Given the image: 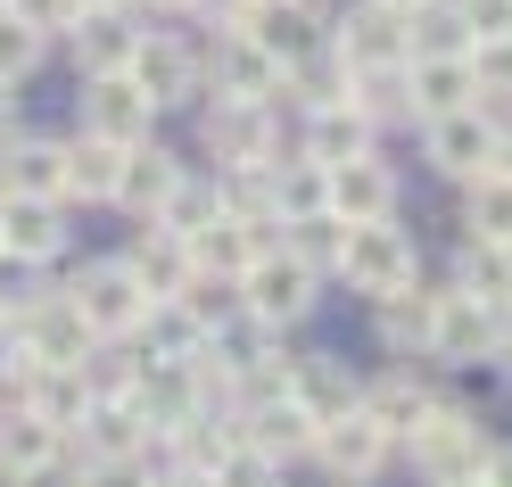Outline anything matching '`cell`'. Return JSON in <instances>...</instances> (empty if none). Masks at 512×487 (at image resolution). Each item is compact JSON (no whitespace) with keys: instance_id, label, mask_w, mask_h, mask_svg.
<instances>
[{"instance_id":"cell-1","label":"cell","mask_w":512,"mask_h":487,"mask_svg":"<svg viewBox=\"0 0 512 487\" xmlns=\"http://www.w3.org/2000/svg\"><path fill=\"white\" fill-rule=\"evenodd\" d=\"M488 446H496V438L479 430V413H463V405H446V397H438V413H430L397 454H405V463L422 471L430 487H471L479 471H488Z\"/></svg>"},{"instance_id":"cell-2","label":"cell","mask_w":512,"mask_h":487,"mask_svg":"<svg viewBox=\"0 0 512 487\" xmlns=\"http://www.w3.org/2000/svg\"><path fill=\"white\" fill-rule=\"evenodd\" d=\"M339 281L356 289V298H397V289L422 281V256H413V232H397V215L389 223H347L339 232Z\"/></svg>"},{"instance_id":"cell-3","label":"cell","mask_w":512,"mask_h":487,"mask_svg":"<svg viewBox=\"0 0 512 487\" xmlns=\"http://www.w3.org/2000/svg\"><path fill=\"white\" fill-rule=\"evenodd\" d=\"M58 298L75 306V322H83L100 347H108V339H133V331H141V314H149L141 281L124 273V256H100V265H83L67 289H58Z\"/></svg>"},{"instance_id":"cell-4","label":"cell","mask_w":512,"mask_h":487,"mask_svg":"<svg viewBox=\"0 0 512 487\" xmlns=\"http://www.w3.org/2000/svg\"><path fill=\"white\" fill-rule=\"evenodd\" d=\"M232 306L248 322H265V331H290V322L314 314V273L298 265L290 248H273V256H256V265L232 281Z\"/></svg>"},{"instance_id":"cell-5","label":"cell","mask_w":512,"mask_h":487,"mask_svg":"<svg viewBox=\"0 0 512 487\" xmlns=\"http://www.w3.org/2000/svg\"><path fill=\"white\" fill-rule=\"evenodd\" d=\"M149 421L124 405V397H91V413L75 421V438H67V454L91 471V463H149Z\"/></svg>"},{"instance_id":"cell-6","label":"cell","mask_w":512,"mask_h":487,"mask_svg":"<svg viewBox=\"0 0 512 487\" xmlns=\"http://www.w3.org/2000/svg\"><path fill=\"white\" fill-rule=\"evenodd\" d=\"M314 463H323L339 487H372L380 471L397 463V446L380 438L364 413H339V421H323V430H314Z\"/></svg>"},{"instance_id":"cell-7","label":"cell","mask_w":512,"mask_h":487,"mask_svg":"<svg viewBox=\"0 0 512 487\" xmlns=\"http://www.w3.org/2000/svg\"><path fill=\"white\" fill-rule=\"evenodd\" d=\"M199 141H207L215 166H232V174H265L273 166V116L248 108V100H215L207 124H199Z\"/></svg>"},{"instance_id":"cell-8","label":"cell","mask_w":512,"mask_h":487,"mask_svg":"<svg viewBox=\"0 0 512 487\" xmlns=\"http://www.w3.org/2000/svg\"><path fill=\"white\" fill-rule=\"evenodd\" d=\"M479 355H496V314L463 298V289H438V322H430V364L446 372H471Z\"/></svg>"},{"instance_id":"cell-9","label":"cell","mask_w":512,"mask_h":487,"mask_svg":"<svg viewBox=\"0 0 512 487\" xmlns=\"http://www.w3.org/2000/svg\"><path fill=\"white\" fill-rule=\"evenodd\" d=\"M496 133H504V124H496L488 108L438 116V124H430V166L455 174V182H479V174H488V157H496Z\"/></svg>"},{"instance_id":"cell-10","label":"cell","mask_w":512,"mask_h":487,"mask_svg":"<svg viewBox=\"0 0 512 487\" xmlns=\"http://www.w3.org/2000/svg\"><path fill=\"white\" fill-rule=\"evenodd\" d=\"M290 405L323 430V421H339V413L364 405V380L347 372L339 355H290Z\"/></svg>"},{"instance_id":"cell-11","label":"cell","mask_w":512,"mask_h":487,"mask_svg":"<svg viewBox=\"0 0 512 487\" xmlns=\"http://www.w3.org/2000/svg\"><path fill=\"white\" fill-rule=\"evenodd\" d=\"M331 58H339L347 75H356V67H405V17H397V9H380V0L347 9V17H339Z\"/></svg>"},{"instance_id":"cell-12","label":"cell","mask_w":512,"mask_h":487,"mask_svg":"<svg viewBox=\"0 0 512 487\" xmlns=\"http://www.w3.org/2000/svg\"><path fill=\"white\" fill-rule=\"evenodd\" d=\"M149 100L133 91V75H100V83H83V133H100L116 149H141L149 141Z\"/></svg>"},{"instance_id":"cell-13","label":"cell","mask_w":512,"mask_h":487,"mask_svg":"<svg viewBox=\"0 0 512 487\" xmlns=\"http://www.w3.org/2000/svg\"><path fill=\"white\" fill-rule=\"evenodd\" d=\"M232 430H240V446H256L273 471H290V463H306L314 454V421L290 405V397H273V405H248V413H232Z\"/></svg>"},{"instance_id":"cell-14","label":"cell","mask_w":512,"mask_h":487,"mask_svg":"<svg viewBox=\"0 0 512 487\" xmlns=\"http://www.w3.org/2000/svg\"><path fill=\"white\" fill-rule=\"evenodd\" d=\"M124 75H133V91H141L149 108H182L190 91H199V58H190L174 34H141V50H133V67H124Z\"/></svg>"},{"instance_id":"cell-15","label":"cell","mask_w":512,"mask_h":487,"mask_svg":"<svg viewBox=\"0 0 512 487\" xmlns=\"http://www.w3.org/2000/svg\"><path fill=\"white\" fill-rule=\"evenodd\" d=\"M323 182H331V223H389L397 215V174L380 157H347Z\"/></svg>"},{"instance_id":"cell-16","label":"cell","mask_w":512,"mask_h":487,"mask_svg":"<svg viewBox=\"0 0 512 487\" xmlns=\"http://www.w3.org/2000/svg\"><path fill=\"white\" fill-rule=\"evenodd\" d=\"M273 91H281V67L240 34V25H223V34H215V100H248V108H265Z\"/></svg>"},{"instance_id":"cell-17","label":"cell","mask_w":512,"mask_h":487,"mask_svg":"<svg viewBox=\"0 0 512 487\" xmlns=\"http://www.w3.org/2000/svg\"><path fill=\"white\" fill-rule=\"evenodd\" d=\"M58 248H67V215H58V199H0V256L50 265Z\"/></svg>"},{"instance_id":"cell-18","label":"cell","mask_w":512,"mask_h":487,"mask_svg":"<svg viewBox=\"0 0 512 487\" xmlns=\"http://www.w3.org/2000/svg\"><path fill=\"white\" fill-rule=\"evenodd\" d=\"M455 108H479L463 58H405V116L438 124V116H455Z\"/></svg>"},{"instance_id":"cell-19","label":"cell","mask_w":512,"mask_h":487,"mask_svg":"<svg viewBox=\"0 0 512 487\" xmlns=\"http://www.w3.org/2000/svg\"><path fill=\"white\" fill-rule=\"evenodd\" d=\"M356 413H364L389 446H405V438L438 413V397H430V388L413 380V372H389V380H364V405H356Z\"/></svg>"},{"instance_id":"cell-20","label":"cell","mask_w":512,"mask_h":487,"mask_svg":"<svg viewBox=\"0 0 512 487\" xmlns=\"http://www.w3.org/2000/svg\"><path fill=\"white\" fill-rule=\"evenodd\" d=\"M174 190H182V166H174L166 149H149V141H141V149H124V166H116V207H124V215L157 223Z\"/></svg>"},{"instance_id":"cell-21","label":"cell","mask_w":512,"mask_h":487,"mask_svg":"<svg viewBox=\"0 0 512 487\" xmlns=\"http://www.w3.org/2000/svg\"><path fill=\"white\" fill-rule=\"evenodd\" d=\"M124 273L141 281V298H149V306H174L182 289H190V256H182V240H174V232H157V223H141L133 256H124Z\"/></svg>"},{"instance_id":"cell-22","label":"cell","mask_w":512,"mask_h":487,"mask_svg":"<svg viewBox=\"0 0 512 487\" xmlns=\"http://www.w3.org/2000/svg\"><path fill=\"white\" fill-rule=\"evenodd\" d=\"M0 199H67V157L50 141H9L0 149Z\"/></svg>"},{"instance_id":"cell-23","label":"cell","mask_w":512,"mask_h":487,"mask_svg":"<svg viewBox=\"0 0 512 487\" xmlns=\"http://www.w3.org/2000/svg\"><path fill=\"white\" fill-rule=\"evenodd\" d=\"M347 157H372V124L347 108V100H331V108H306V166H347Z\"/></svg>"},{"instance_id":"cell-24","label":"cell","mask_w":512,"mask_h":487,"mask_svg":"<svg viewBox=\"0 0 512 487\" xmlns=\"http://www.w3.org/2000/svg\"><path fill=\"white\" fill-rule=\"evenodd\" d=\"M430 322H438V289L413 281V289H397V298H380V347L405 355V364L413 355L430 364Z\"/></svg>"},{"instance_id":"cell-25","label":"cell","mask_w":512,"mask_h":487,"mask_svg":"<svg viewBox=\"0 0 512 487\" xmlns=\"http://www.w3.org/2000/svg\"><path fill=\"white\" fill-rule=\"evenodd\" d=\"M133 50H141V34H133V17H124V9H108V17H75V58H83V83L124 75V67H133Z\"/></svg>"},{"instance_id":"cell-26","label":"cell","mask_w":512,"mask_h":487,"mask_svg":"<svg viewBox=\"0 0 512 487\" xmlns=\"http://www.w3.org/2000/svg\"><path fill=\"white\" fill-rule=\"evenodd\" d=\"M25 413L50 421L58 438H75V421L91 413V372H50V364H34V380H25Z\"/></svg>"},{"instance_id":"cell-27","label":"cell","mask_w":512,"mask_h":487,"mask_svg":"<svg viewBox=\"0 0 512 487\" xmlns=\"http://www.w3.org/2000/svg\"><path fill=\"white\" fill-rule=\"evenodd\" d=\"M455 289L463 298H479L496 322L512 314V248H488V240H471L463 248V273H455Z\"/></svg>"},{"instance_id":"cell-28","label":"cell","mask_w":512,"mask_h":487,"mask_svg":"<svg viewBox=\"0 0 512 487\" xmlns=\"http://www.w3.org/2000/svg\"><path fill=\"white\" fill-rule=\"evenodd\" d=\"M471 34L455 17V0H422V9H405V58H463Z\"/></svg>"},{"instance_id":"cell-29","label":"cell","mask_w":512,"mask_h":487,"mask_svg":"<svg viewBox=\"0 0 512 487\" xmlns=\"http://www.w3.org/2000/svg\"><path fill=\"white\" fill-rule=\"evenodd\" d=\"M58 157H67V199H116V166H124L116 141L83 133V141H67Z\"/></svg>"},{"instance_id":"cell-30","label":"cell","mask_w":512,"mask_h":487,"mask_svg":"<svg viewBox=\"0 0 512 487\" xmlns=\"http://www.w3.org/2000/svg\"><path fill=\"white\" fill-rule=\"evenodd\" d=\"M50 454H67V438H58L50 421H34V413H0V479L34 471V463H50Z\"/></svg>"},{"instance_id":"cell-31","label":"cell","mask_w":512,"mask_h":487,"mask_svg":"<svg viewBox=\"0 0 512 487\" xmlns=\"http://www.w3.org/2000/svg\"><path fill=\"white\" fill-rule=\"evenodd\" d=\"M463 223H471V240L512 248V182H504V174H479L471 199H463Z\"/></svg>"},{"instance_id":"cell-32","label":"cell","mask_w":512,"mask_h":487,"mask_svg":"<svg viewBox=\"0 0 512 487\" xmlns=\"http://www.w3.org/2000/svg\"><path fill=\"white\" fill-rule=\"evenodd\" d=\"M347 108H356L364 124L405 116V67H356V75H347Z\"/></svg>"},{"instance_id":"cell-33","label":"cell","mask_w":512,"mask_h":487,"mask_svg":"<svg viewBox=\"0 0 512 487\" xmlns=\"http://www.w3.org/2000/svg\"><path fill=\"white\" fill-rule=\"evenodd\" d=\"M339 232L347 223H331V215H306V223H281V248L298 256V265L323 281V273H339Z\"/></svg>"},{"instance_id":"cell-34","label":"cell","mask_w":512,"mask_h":487,"mask_svg":"<svg viewBox=\"0 0 512 487\" xmlns=\"http://www.w3.org/2000/svg\"><path fill=\"white\" fill-rule=\"evenodd\" d=\"M215 215H223V190H207V182H190V174H182V190L166 199V215H157V232L190 240V232H199V223H215Z\"/></svg>"},{"instance_id":"cell-35","label":"cell","mask_w":512,"mask_h":487,"mask_svg":"<svg viewBox=\"0 0 512 487\" xmlns=\"http://www.w3.org/2000/svg\"><path fill=\"white\" fill-rule=\"evenodd\" d=\"M463 67H471V91H479V100H512V42H471Z\"/></svg>"},{"instance_id":"cell-36","label":"cell","mask_w":512,"mask_h":487,"mask_svg":"<svg viewBox=\"0 0 512 487\" xmlns=\"http://www.w3.org/2000/svg\"><path fill=\"white\" fill-rule=\"evenodd\" d=\"M281 479H290V471H273L256 446H232V454L207 471V487H281Z\"/></svg>"},{"instance_id":"cell-37","label":"cell","mask_w":512,"mask_h":487,"mask_svg":"<svg viewBox=\"0 0 512 487\" xmlns=\"http://www.w3.org/2000/svg\"><path fill=\"white\" fill-rule=\"evenodd\" d=\"M0 9H9L25 34H42V42H50V34H75V17H83L75 0H0Z\"/></svg>"},{"instance_id":"cell-38","label":"cell","mask_w":512,"mask_h":487,"mask_svg":"<svg viewBox=\"0 0 512 487\" xmlns=\"http://www.w3.org/2000/svg\"><path fill=\"white\" fill-rule=\"evenodd\" d=\"M34 58H42V34H25V25L0 9V83L17 91V75H34Z\"/></svg>"},{"instance_id":"cell-39","label":"cell","mask_w":512,"mask_h":487,"mask_svg":"<svg viewBox=\"0 0 512 487\" xmlns=\"http://www.w3.org/2000/svg\"><path fill=\"white\" fill-rule=\"evenodd\" d=\"M471 42H512V0H455Z\"/></svg>"},{"instance_id":"cell-40","label":"cell","mask_w":512,"mask_h":487,"mask_svg":"<svg viewBox=\"0 0 512 487\" xmlns=\"http://www.w3.org/2000/svg\"><path fill=\"white\" fill-rule=\"evenodd\" d=\"M0 487H83V463H75V454H50V463L17 471V479H0Z\"/></svg>"},{"instance_id":"cell-41","label":"cell","mask_w":512,"mask_h":487,"mask_svg":"<svg viewBox=\"0 0 512 487\" xmlns=\"http://www.w3.org/2000/svg\"><path fill=\"white\" fill-rule=\"evenodd\" d=\"M83 487H149V463H91Z\"/></svg>"},{"instance_id":"cell-42","label":"cell","mask_w":512,"mask_h":487,"mask_svg":"<svg viewBox=\"0 0 512 487\" xmlns=\"http://www.w3.org/2000/svg\"><path fill=\"white\" fill-rule=\"evenodd\" d=\"M479 479H488V487H512V438L488 446V471H479Z\"/></svg>"},{"instance_id":"cell-43","label":"cell","mask_w":512,"mask_h":487,"mask_svg":"<svg viewBox=\"0 0 512 487\" xmlns=\"http://www.w3.org/2000/svg\"><path fill=\"white\" fill-rule=\"evenodd\" d=\"M149 487H207V471H182V463H166V471H149Z\"/></svg>"},{"instance_id":"cell-44","label":"cell","mask_w":512,"mask_h":487,"mask_svg":"<svg viewBox=\"0 0 512 487\" xmlns=\"http://www.w3.org/2000/svg\"><path fill=\"white\" fill-rule=\"evenodd\" d=\"M199 9H207V17H215V25H240V17H248V9H256V0H199Z\"/></svg>"},{"instance_id":"cell-45","label":"cell","mask_w":512,"mask_h":487,"mask_svg":"<svg viewBox=\"0 0 512 487\" xmlns=\"http://www.w3.org/2000/svg\"><path fill=\"white\" fill-rule=\"evenodd\" d=\"M488 174H504V182H512V133H496V157H488Z\"/></svg>"},{"instance_id":"cell-46","label":"cell","mask_w":512,"mask_h":487,"mask_svg":"<svg viewBox=\"0 0 512 487\" xmlns=\"http://www.w3.org/2000/svg\"><path fill=\"white\" fill-rule=\"evenodd\" d=\"M496 355H504V364H512V314L496 322Z\"/></svg>"},{"instance_id":"cell-47","label":"cell","mask_w":512,"mask_h":487,"mask_svg":"<svg viewBox=\"0 0 512 487\" xmlns=\"http://www.w3.org/2000/svg\"><path fill=\"white\" fill-rule=\"evenodd\" d=\"M75 9H83V17H108V9H124V0H75Z\"/></svg>"},{"instance_id":"cell-48","label":"cell","mask_w":512,"mask_h":487,"mask_svg":"<svg viewBox=\"0 0 512 487\" xmlns=\"http://www.w3.org/2000/svg\"><path fill=\"white\" fill-rule=\"evenodd\" d=\"M0 133H9V83H0Z\"/></svg>"},{"instance_id":"cell-49","label":"cell","mask_w":512,"mask_h":487,"mask_svg":"<svg viewBox=\"0 0 512 487\" xmlns=\"http://www.w3.org/2000/svg\"><path fill=\"white\" fill-rule=\"evenodd\" d=\"M380 9H397V17H405V9H422V0H380Z\"/></svg>"},{"instance_id":"cell-50","label":"cell","mask_w":512,"mask_h":487,"mask_svg":"<svg viewBox=\"0 0 512 487\" xmlns=\"http://www.w3.org/2000/svg\"><path fill=\"white\" fill-rule=\"evenodd\" d=\"M157 9H174V0H157Z\"/></svg>"},{"instance_id":"cell-51","label":"cell","mask_w":512,"mask_h":487,"mask_svg":"<svg viewBox=\"0 0 512 487\" xmlns=\"http://www.w3.org/2000/svg\"><path fill=\"white\" fill-rule=\"evenodd\" d=\"M471 487H488V479H471Z\"/></svg>"},{"instance_id":"cell-52","label":"cell","mask_w":512,"mask_h":487,"mask_svg":"<svg viewBox=\"0 0 512 487\" xmlns=\"http://www.w3.org/2000/svg\"><path fill=\"white\" fill-rule=\"evenodd\" d=\"M281 487H290V479H281Z\"/></svg>"}]
</instances>
